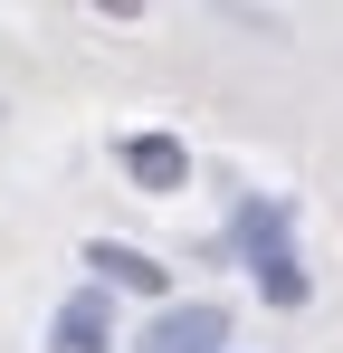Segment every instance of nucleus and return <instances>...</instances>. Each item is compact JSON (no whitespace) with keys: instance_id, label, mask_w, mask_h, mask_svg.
<instances>
[{"instance_id":"1","label":"nucleus","mask_w":343,"mask_h":353,"mask_svg":"<svg viewBox=\"0 0 343 353\" xmlns=\"http://www.w3.org/2000/svg\"><path fill=\"white\" fill-rule=\"evenodd\" d=\"M229 344V315L200 296V305H163V325L143 334V353H220Z\"/></svg>"},{"instance_id":"2","label":"nucleus","mask_w":343,"mask_h":353,"mask_svg":"<svg viewBox=\"0 0 343 353\" xmlns=\"http://www.w3.org/2000/svg\"><path fill=\"white\" fill-rule=\"evenodd\" d=\"M86 268L124 296H172V268L163 258H143V248H124V239H86Z\"/></svg>"},{"instance_id":"3","label":"nucleus","mask_w":343,"mask_h":353,"mask_svg":"<svg viewBox=\"0 0 343 353\" xmlns=\"http://www.w3.org/2000/svg\"><path fill=\"white\" fill-rule=\"evenodd\" d=\"M124 172L143 181V191H181V181H191V153H181L172 134H124Z\"/></svg>"},{"instance_id":"4","label":"nucleus","mask_w":343,"mask_h":353,"mask_svg":"<svg viewBox=\"0 0 343 353\" xmlns=\"http://www.w3.org/2000/svg\"><path fill=\"white\" fill-rule=\"evenodd\" d=\"M48 344H57V353H114L105 296H67V305H57V325H48Z\"/></svg>"},{"instance_id":"5","label":"nucleus","mask_w":343,"mask_h":353,"mask_svg":"<svg viewBox=\"0 0 343 353\" xmlns=\"http://www.w3.org/2000/svg\"><path fill=\"white\" fill-rule=\"evenodd\" d=\"M258 296H267V305H305V268H295V248H267V258H258Z\"/></svg>"}]
</instances>
